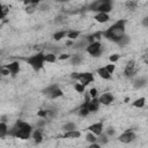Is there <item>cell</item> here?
Here are the masks:
<instances>
[{
	"label": "cell",
	"instance_id": "obj_1",
	"mask_svg": "<svg viewBox=\"0 0 148 148\" xmlns=\"http://www.w3.org/2000/svg\"><path fill=\"white\" fill-rule=\"evenodd\" d=\"M125 24H126L125 20H119L115 24H112L109 29L103 31L102 36H104L105 38H108L112 42L118 43L125 36Z\"/></svg>",
	"mask_w": 148,
	"mask_h": 148
},
{
	"label": "cell",
	"instance_id": "obj_2",
	"mask_svg": "<svg viewBox=\"0 0 148 148\" xmlns=\"http://www.w3.org/2000/svg\"><path fill=\"white\" fill-rule=\"evenodd\" d=\"M31 131H32V127H31L30 124L19 120V122L8 131V134H9L11 137H14V138H18V139H21V140H27V139L30 138Z\"/></svg>",
	"mask_w": 148,
	"mask_h": 148
},
{
	"label": "cell",
	"instance_id": "obj_3",
	"mask_svg": "<svg viewBox=\"0 0 148 148\" xmlns=\"http://www.w3.org/2000/svg\"><path fill=\"white\" fill-rule=\"evenodd\" d=\"M28 64L35 70V71H39L43 65H44V61H45V55L43 52H38L37 55L35 56H31L27 59Z\"/></svg>",
	"mask_w": 148,
	"mask_h": 148
},
{
	"label": "cell",
	"instance_id": "obj_4",
	"mask_svg": "<svg viewBox=\"0 0 148 148\" xmlns=\"http://www.w3.org/2000/svg\"><path fill=\"white\" fill-rule=\"evenodd\" d=\"M72 78L76 79L80 81V83L82 86H88L90 82L94 81V75L93 73H89V72H84V73H73L72 74Z\"/></svg>",
	"mask_w": 148,
	"mask_h": 148
},
{
	"label": "cell",
	"instance_id": "obj_5",
	"mask_svg": "<svg viewBox=\"0 0 148 148\" xmlns=\"http://www.w3.org/2000/svg\"><path fill=\"white\" fill-rule=\"evenodd\" d=\"M43 94H45L47 97L52 98V100L63 96V91H61V89H60L57 84H52V86H50V87H47L46 89L43 90Z\"/></svg>",
	"mask_w": 148,
	"mask_h": 148
},
{
	"label": "cell",
	"instance_id": "obj_6",
	"mask_svg": "<svg viewBox=\"0 0 148 148\" xmlns=\"http://www.w3.org/2000/svg\"><path fill=\"white\" fill-rule=\"evenodd\" d=\"M101 43L100 42H94L87 46V52L91 55L93 57H98L101 55Z\"/></svg>",
	"mask_w": 148,
	"mask_h": 148
},
{
	"label": "cell",
	"instance_id": "obj_7",
	"mask_svg": "<svg viewBox=\"0 0 148 148\" xmlns=\"http://www.w3.org/2000/svg\"><path fill=\"white\" fill-rule=\"evenodd\" d=\"M118 139H119V141L123 142V143H131V142H133V141L135 140V133L132 132V131H126V132H124Z\"/></svg>",
	"mask_w": 148,
	"mask_h": 148
},
{
	"label": "cell",
	"instance_id": "obj_8",
	"mask_svg": "<svg viewBox=\"0 0 148 148\" xmlns=\"http://www.w3.org/2000/svg\"><path fill=\"white\" fill-rule=\"evenodd\" d=\"M86 102H87V108L90 112H96L98 110V107H100V101L97 98H91L89 100V97L87 96L86 98Z\"/></svg>",
	"mask_w": 148,
	"mask_h": 148
},
{
	"label": "cell",
	"instance_id": "obj_9",
	"mask_svg": "<svg viewBox=\"0 0 148 148\" xmlns=\"http://www.w3.org/2000/svg\"><path fill=\"white\" fill-rule=\"evenodd\" d=\"M111 9H112V5L110 1H100V5H98V7L96 8L95 12L108 14L109 12H111Z\"/></svg>",
	"mask_w": 148,
	"mask_h": 148
},
{
	"label": "cell",
	"instance_id": "obj_10",
	"mask_svg": "<svg viewBox=\"0 0 148 148\" xmlns=\"http://www.w3.org/2000/svg\"><path fill=\"white\" fill-rule=\"evenodd\" d=\"M114 100H115V97L110 94V93H104V94H102L101 95V97L98 98V101H100V103H102V104H104V105H109V104H111L112 102H114Z\"/></svg>",
	"mask_w": 148,
	"mask_h": 148
},
{
	"label": "cell",
	"instance_id": "obj_11",
	"mask_svg": "<svg viewBox=\"0 0 148 148\" xmlns=\"http://www.w3.org/2000/svg\"><path fill=\"white\" fill-rule=\"evenodd\" d=\"M88 130H89L91 133H94L95 135H101V134H102V131H103V123H101V122L95 123V124L90 125V126L88 127Z\"/></svg>",
	"mask_w": 148,
	"mask_h": 148
},
{
	"label": "cell",
	"instance_id": "obj_12",
	"mask_svg": "<svg viewBox=\"0 0 148 148\" xmlns=\"http://www.w3.org/2000/svg\"><path fill=\"white\" fill-rule=\"evenodd\" d=\"M135 73V61L130 60L125 67V75L126 76H132Z\"/></svg>",
	"mask_w": 148,
	"mask_h": 148
},
{
	"label": "cell",
	"instance_id": "obj_13",
	"mask_svg": "<svg viewBox=\"0 0 148 148\" xmlns=\"http://www.w3.org/2000/svg\"><path fill=\"white\" fill-rule=\"evenodd\" d=\"M5 67L9 71V73H11L12 75L18 74V73H19V71H20V64H19L18 61H13V63H11V64L6 65Z\"/></svg>",
	"mask_w": 148,
	"mask_h": 148
},
{
	"label": "cell",
	"instance_id": "obj_14",
	"mask_svg": "<svg viewBox=\"0 0 148 148\" xmlns=\"http://www.w3.org/2000/svg\"><path fill=\"white\" fill-rule=\"evenodd\" d=\"M80 137H81V133L79 131H76V130L70 131V132H65L64 135H63L64 139H79Z\"/></svg>",
	"mask_w": 148,
	"mask_h": 148
},
{
	"label": "cell",
	"instance_id": "obj_15",
	"mask_svg": "<svg viewBox=\"0 0 148 148\" xmlns=\"http://www.w3.org/2000/svg\"><path fill=\"white\" fill-rule=\"evenodd\" d=\"M94 19H95L97 22H100V23H105V22L109 21L110 16H109L108 14H105V13H97V14L94 16Z\"/></svg>",
	"mask_w": 148,
	"mask_h": 148
},
{
	"label": "cell",
	"instance_id": "obj_16",
	"mask_svg": "<svg viewBox=\"0 0 148 148\" xmlns=\"http://www.w3.org/2000/svg\"><path fill=\"white\" fill-rule=\"evenodd\" d=\"M97 74L100 75L102 79H105V80H110L111 79V74L105 70V67H101L97 70Z\"/></svg>",
	"mask_w": 148,
	"mask_h": 148
},
{
	"label": "cell",
	"instance_id": "obj_17",
	"mask_svg": "<svg viewBox=\"0 0 148 148\" xmlns=\"http://www.w3.org/2000/svg\"><path fill=\"white\" fill-rule=\"evenodd\" d=\"M32 139L36 143H41L42 140H43V135H42V132L39 130H36L34 133H32Z\"/></svg>",
	"mask_w": 148,
	"mask_h": 148
},
{
	"label": "cell",
	"instance_id": "obj_18",
	"mask_svg": "<svg viewBox=\"0 0 148 148\" xmlns=\"http://www.w3.org/2000/svg\"><path fill=\"white\" fill-rule=\"evenodd\" d=\"M146 81H147V80H146L145 78H138V79H135V80H134L133 86H134V88H141V87H143V86H145Z\"/></svg>",
	"mask_w": 148,
	"mask_h": 148
},
{
	"label": "cell",
	"instance_id": "obj_19",
	"mask_svg": "<svg viewBox=\"0 0 148 148\" xmlns=\"http://www.w3.org/2000/svg\"><path fill=\"white\" fill-rule=\"evenodd\" d=\"M145 103H146V98L145 97H140V98H138V100H135L132 103V105L134 108H142L145 105Z\"/></svg>",
	"mask_w": 148,
	"mask_h": 148
},
{
	"label": "cell",
	"instance_id": "obj_20",
	"mask_svg": "<svg viewBox=\"0 0 148 148\" xmlns=\"http://www.w3.org/2000/svg\"><path fill=\"white\" fill-rule=\"evenodd\" d=\"M8 128H7V125H6V123L5 122H1V124H0V137L1 138H4L7 133H8Z\"/></svg>",
	"mask_w": 148,
	"mask_h": 148
},
{
	"label": "cell",
	"instance_id": "obj_21",
	"mask_svg": "<svg viewBox=\"0 0 148 148\" xmlns=\"http://www.w3.org/2000/svg\"><path fill=\"white\" fill-rule=\"evenodd\" d=\"M97 135H95L94 133H88L87 135H86V140L88 141V142H90V145L91 143H96V141H97V138H96Z\"/></svg>",
	"mask_w": 148,
	"mask_h": 148
},
{
	"label": "cell",
	"instance_id": "obj_22",
	"mask_svg": "<svg viewBox=\"0 0 148 148\" xmlns=\"http://www.w3.org/2000/svg\"><path fill=\"white\" fill-rule=\"evenodd\" d=\"M37 4H38V3H36V1H31V4H30V5H28V7L26 8V12H27V13H29V14L34 13V12H35V9H36V7H37Z\"/></svg>",
	"mask_w": 148,
	"mask_h": 148
},
{
	"label": "cell",
	"instance_id": "obj_23",
	"mask_svg": "<svg viewBox=\"0 0 148 148\" xmlns=\"http://www.w3.org/2000/svg\"><path fill=\"white\" fill-rule=\"evenodd\" d=\"M89 112H90V111H89L88 108H87V102H84V104H82L81 108H80V115L83 116V117H86Z\"/></svg>",
	"mask_w": 148,
	"mask_h": 148
},
{
	"label": "cell",
	"instance_id": "obj_24",
	"mask_svg": "<svg viewBox=\"0 0 148 148\" xmlns=\"http://www.w3.org/2000/svg\"><path fill=\"white\" fill-rule=\"evenodd\" d=\"M67 35V32L66 31H58V32H56L55 35H53V39L55 41H60L63 37H65Z\"/></svg>",
	"mask_w": 148,
	"mask_h": 148
},
{
	"label": "cell",
	"instance_id": "obj_25",
	"mask_svg": "<svg viewBox=\"0 0 148 148\" xmlns=\"http://www.w3.org/2000/svg\"><path fill=\"white\" fill-rule=\"evenodd\" d=\"M76 128L75 124L74 123H67L65 126H64V131L65 132H70V131H74Z\"/></svg>",
	"mask_w": 148,
	"mask_h": 148
},
{
	"label": "cell",
	"instance_id": "obj_26",
	"mask_svg": "<svg viewBox=\"0 0 148 148\" xmlns=\"http://www.w3.org/2000/svg\"><path fill=\"white\" fill-rule=\"evenodd\" d=\"M56 56L53 53H49V55H45V61L46 63H55L56 61Z\"/></svg>",
	"mask_w": 148,
	"mask_h": 148
},
{
	"label": "cell",
	"instance_id": "obj_27",
	"mask_svg": "<svg viewBox=\"0 0 148 148\" xmlns=\"http://www.w3.org/2000/svg\"><path fill=\"white\" fill-rule=\"evenodd\" d=\"M67 36H68L70 39H76L80 36V31H70L67 34Z\"/></svg>",
	"mask_w": 148,
	"mask_h": 148
},
{
	"label": "cell",
	"instance_id": "obj_28",
	"mask_svg": "<svg viewBox=\"0 0 148 148\" xmlns=\"http://www.w3.org/2000/svg\"><path fill=\"white\" fill-rule=\"evenodd\" d=\"M8 11H9L8 6H6V5H1V19H5V16H6V14L8 13Z\"/></svg>",
	"mask_w": 148,
	"mask_h": 148
},
{
	"label": "cell",
	"instance_id": "obj_29",
	"mask_svg": "<svg viewBox=\"0 0 148 148\" xmlns=\"http://www.w3.org/2000/svg\"><path fill=\"white\" fill-rule=\"evenodd\" d=\"M128 42H130V38H128L126 35H125V36H124V37H123V38H122V39L118 42V44H119L120 46H124V45H126Z\"/></svg>",
	"mask_w": 148,
	"mask_h": 148
},
{
	"label": "cell",
	"instance_id": "obj_30",
	"mask_svg": "<svg viewBox=\"0 0 148 148\" xmlns=\"http://www.w3.org/2000/svg\"><path fill=\"white\" fill-rule=\"evenodd\" d=\"M105 70H107L110 74H114V72H115V70H116V66H115L114 64H109V65L105 66Z\"/></svg>",
	"mask_w": 148,
	"mask_h": 148
},
{
	"label": "cell",
	"instance_id": "obj_31",
	"mask_svg": "<svg viewBox=\"0 0 148 148\" xmlns=\"http://www.w3.org/2000/svg\"><path fill=\"white\" fill-rule=\"evenodd\" d=\"M74 88H75V90H76L78 93H83V91H84V86H82L81 83H76V84L74 86Z\"/></svg>",
	"mask_w": 148,
	"mask_h": 148
},
{
	"label": "cell",
	"instance_id": "obj_32",
	"mask_svg": "<svg viewBox=\"0 0 148 148\" xmlns=\"http://www.w3.org/2000/svg\"><path fill=\"white\" fill-rule=\"evenodd\" d=\"M49 114H50V112H49L47 110H41L37 115H38L39 117H42V118H46V117L49 116Z\"/></svg>",
	"mask_w": 148,
	"mask_h": 148
},
{
	"label": "cell",
	"instance_id": "obj_33",
	"mask_svg": "<svg viewBox=\"0 0 148 148\" xmlns=\"http://www.w3.org/2000/svg\"><path fill=\"white\" fill-rule=\"evenodd\" d=\"M118 59H119V55H112V56H110V58H109V60H110L111 64L116 63Z\"/></svg>",
	"mask_w": 148,
	"mask_h": 148
},
{
	"label": "cell",
	"instance_id": "obj_34",
	"mask_svg": "<svg viewBox=\"0 0 148 148\" xmlns=\"http://www.w3.org/2000/svg\"><path fill=\"white\" fill-rule=\"evenodd\" d=\"M89 95H90V97H91V98H96L97 89H96V88H91V89L89 90Z\"/></svg>",
	"mask_w": 148,
	"mask_h": 148
},
{
	"label": "cell",
	"instance_id": "obj_35",
	"mask_svg": "<svg viewBox=\"0 0 148 148\" xmlns=\"http://www.w3.org/2000/svg\"><path fill=\"white\" fill-rule=\"evenodd\" d=\"M126 6H127L130 9H134V8L137 7V3H135V1H128V3H126Z\"/></svg>",
	"mask_w": 148,
	"mask_h": 148
},
{
	"label": "cell",
	"instance_id": "obj_36",
	"mask_svg": "<svg viewBox=\"0 0 148 148\" xmlns=\"http://www.w3.org/2000/svg\"><path fill=\"white\" fill-rule=\"evenodd\" d=\"M81 61V58L79 57V56H74V58L72 59V63H73V65H76V64H79Z\"/></svg>",
	"mask_w": 148,
	"mask_h": 148
},
{
	"label": "cell",
	"instance_id": "obj_37",
	"mask_svg": "<svg viewBox=\"0 0 148 148\" xmlns=\"http://www.w3.org/2000/svg\"><path fill=\"white\" fill-rule=\"evenodd\" d=\"M107 133H108V135H114V134H115V130H114L112 127H109V128L107 130Z\"/></svg>",
	"mask_w": 148,
	"mask_h": 148
},
{
	"label": "cell",
	"instance_id": "obj_38",
	"mask_svg": "<svg viewBox=\"0 0 148 148\" xmlns=\"http://www.w3.org/2000/svg\"><path fill=\"white\" fill-rule=\"evenodd\" d=\"M68 58H70V55H60V56H59V59H60V60H64V59L66 60V59H68Z\"/></svg>",
	"mask_w": 148,
	"mask_h": 148
},
{
	"label": "cell",
	"instance_id": "obj_39",
	"mask_svg": "<svg viewBox=\"0 0 148 148\" xmlns=\"http://www.w3.org/2000/svg\"><path fill=\"white\" fill-rule=\"evenodd\" d=\"M142 24H143L145 27H148V16H146V18L142 20Z\"/></svg>",
	"mask_w": 148,
	"mask_h": 148
},
{
	"label": "cell",
	"instance_id": "obj_40",
	"mask_svg": "<svg viewBox=\"0 0 148 148\" xmlns=\"http://www.w3.org/2000/svg\"><path fill=\"white\" fill-rule=\"evenodd\" d=\"M88 148H101V146L100 145H98V143H91Z\"/></svg>",
	"mask_w": 148,
	"mask_h": 148
},
{
	"label": "cell",
	"instance_id": "obj_41",
	"mask_svg": "<svg viewBox=\"0 0 148 148\" xmlns=\"http://www.w3.org/2000/svg\"><path fill=\"white\" fill-rule=\"evenodd\" d=\"M3 74H4V75H8V74H9V71H8L6 67H3Z\"/></svg>",
	"mask_w": 148,
	"mask_h": 148
},
{
	"label": "cell",
	"instance_id": "obj_42",
	"mask_svg": "<svg viewBox=\"0 0 148 148\" xmlns=\"http://www.w3.org/2000/svg\"><path fill=\"white\" fill-rule=\"evenodd\" d=\"M101 140H102L103 142H107V138H105V135H103V137L101 138Z\"/></svg>",
	"mask_w": 148,
	"mask_h": 148
}]
</instances>
